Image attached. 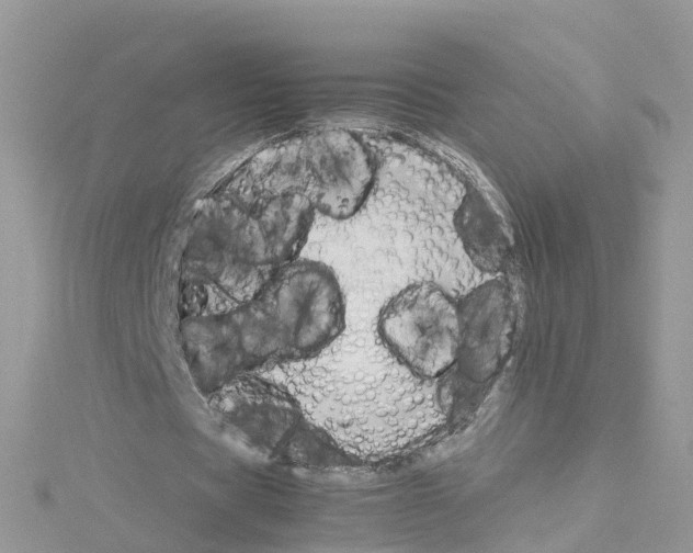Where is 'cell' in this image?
Returning <instances> with one entry per match:
<instances>
[{
    "mask_svg": "<svg viewBox=\"0 0 693 553\" xmlns=\"http://www.w3.org/2000/svg\"><path fill=\"white\" fill-rule=\"evenodd\" d=\"M302 191L316 212L332 219L353 216L366 201L375 165L361 140L344 129L321 131L304 144L297 157Z\"/></svg>",
    "mask_w": 693,
    "mask_h": 553,
    "instance_id": "cell-2",
    "label": "cell"
},
{
    "mask_svg": "<svg viewBox=\"0 0 693 553\" xmlns=\"http://www.w3.org/2000/svg\"><path fill=\"white\" fill-rule=\"evenodd\" d=\"M376 327L388 352L419 379H438L457 360L458 307L435 282L400 289L380 308Z\"/></svg>",
    "mask_w": 693,
    "mask_h": 553,
    "instance_id": "cell-1",
    "label": "cell"
},
{
    "mask_svg": "<svg viewBox=\"0 0 693 553\" xmlns=\"http://www.w3.org/2000/svg\"><path fill=\"white\" fill-rule=\"evenodd\" d=\"M457 307L461 327L457 360H462L472 377H487L507 349L510 289L501 279H489L469 290Z\"/></svg>",
    "mask_w": 693,
    "mask_h": 553,
    "instance_id": "cell-4",
    "label": "cell"
},
{
    "mask_svg": "<svg viewBox=\"0 0 693 553\" xmlns=\"http://www.w3.org/2000/svg\"><path fill=\"white\" fill-rule=\"evenodd\" d=\"M212 408L258 453L279 455L298 426L299 408L279 384L243 373L212 392Z\"/></svg>",
    "mask_w": 693,
    "mask_h": 553,
    "instance_id": "cell-3",
    "label": "cell"
},
{
    "mask_svg": "<svg viewBox=\"0 0 693 553\" xmlns=\"http://www.w3.org/2000/svg\"><path fill=\"white\" fill-rule=\"evenodd\" d=\"M462 245L477 269L499 273L508 266L511 244L503 224L482 194L467 193L455 216Z\"/></svg>",
    "mask_w": 693,
    "mask_h": 553,
    "instance_id": "cell-5",
    "label": "cell"
}]
</instances>
